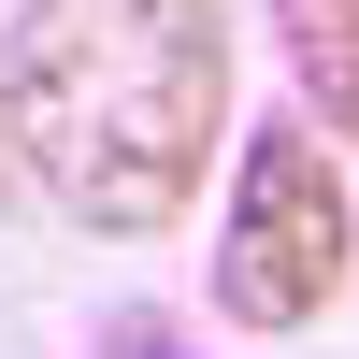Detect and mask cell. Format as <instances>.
Segmentation results:
<instances>
[{
  "label": "cell",
  "mask_w": 359,
  "mask_h": 359,
  "mask_svg": "<svg viewBox=\"0 0 359 359\" xmlns=\"http://www.w3.org/2000/svg\"><path fill=\"white\" fill-rule=\"evenodd\" d=\"M0 144L101 245H158L230 144V0H15Z\"/></svg>",
  "instance_id": "obj_1"
},
{
  "label": "cell",
  "mask_w": 359,
  "mask_h": 359,
  "mask_svg": "<svg viewBox=\"0 0 359 359\" xmlns=\"http://www.w3.org/2000/svg\"><path fill=\"white\" fill-rule=\"evenodd\" d=\"M359 273V201H345V158L302 130V115H259L230 144V216H216V316L259 345L316 331Z\"/></svg>",
  "instance_id": "obj_2"
},
{
  "label": "cell",
  "mask_w": 359,
  "mask_h": 359,
  "mask_svg": "<svg viewBox=\"0 0 359 359\" xmlns=\"http://www.w3.org/2000/svg\"><path fill=\"white\" fill-rule=\"evenodd\" d=\"M273 57H287V115L316 144H359V0H273Z\"/></svg>",
  "instance_id": "obj_3"
},
{
  "label": "cell",
  "mask_w": 359,
  "mask_h": 359,
  "mask_svg": "<svg viewBox=\"0 0 359 359\" xmlns=\"http://www.w3.org/2000/svg\"><path fill=\"white\" fill-rule=\"evenodd\" d=\"M115 359H158V331H115Z\"/></svg>",
  "instance_id": "obj_4"
}]
</instances>
